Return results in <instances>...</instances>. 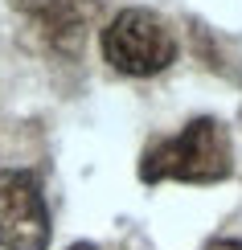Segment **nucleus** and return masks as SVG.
I'll list each match as a JSON object with an SVG mask.
<instances>
[{"mask_svg":"<svg viewBox=\"0 0 242 250\" xmlns=\"http://www.w3.org/2000/svg\"><path fill=\"white\" fill-rule=\"evenodd\" d=\"M0 246L4 250H45L49 246V209L33 172H0Z\"/></svg>","mask_w":242,"mask_h":250,"instance_id":"7ed1b4c3","label":"nucleus"},{"mask_svg":"<svg viewBox=\"0 0 242 250\" xmlns=\"http://www.w3.org/2000/svg\"><path fill=\"white\" fill-rule=\"evenodd\" d=\"M205 250H242V238H218V242H209Z\"/></svg>","mask_w":242,"mask_h":250,"instance_id":"423d86ee","label":"nucleus"},{"mask_svg":"<svg viewBox=\"0 0 242 250\" xmlns=\"http://www.w3.org/2000/svg\"><path fill=\"white\" fill-rule=\"evenodd\" d=\"M103 8H107V0H62L45 17H37V29L54 49L74 54L82 41H87V29L103 17Z\"/></svg>","mask_w":242,"mask_h":250,"instance_id":"20e7f679","label":"nucleus"},{"mask_svg":"<svg viewBox=\"0 0 242 250\" xmlns=\"http://www.w3.org/2000/svg\"><path fill=\"white\" fill-rule=\"evenodd\" d=\"M234 172V144L222 119L201 115L189 119L176 135L156 140L140 156V181H185V185H218Z\"/></svg>","mask_w":242,"mask_h":250,"instance_id":"f257e3e1","label":"nucleus"},{"mask_svg":"<svg viewBox=\"0 0 242 250\" xmlns=\"http://www.w3.org/2000/svg\"><path fill=\"white\" fill-rule=\"evenodd\" d=\"M8 4H13L17 13H25V17H33V21H37V17H45L54 4H62V0H8Z\"/></svg>","mask_w":242,"mask_h":250,"instance_id":"39448f33","label":"nucleus"},{"mask_svg":"<svg viewBox=\"0 0 242 250\" xmlns=\"http://www.w3.org/2000/svg\"><path fill=\"white\" fill-rule=\"evenodd\" d=\"M70 250H99V246H90V242H74Z\"/></svg>","mask_w":242,"mask_h":250,"instance_id":"0eeeda50","label":"nucleus"},{"mask_svg":"<svg viewBox=\"0 0 242 250\" xmlns=\"http://www.w3.org/2000/svg\"><path fill=\"white\" fill-rule=\"evenodd\" d=\"M103 58L119 74L148 78V74H160V70L173 66L176 37L164 25V17H156L152 8H123L103 29Z\"/></svg>","mask_w":242,"mask_h":250,"instance_id":"f03ea898","label":"nucleus"}]
</instances>
